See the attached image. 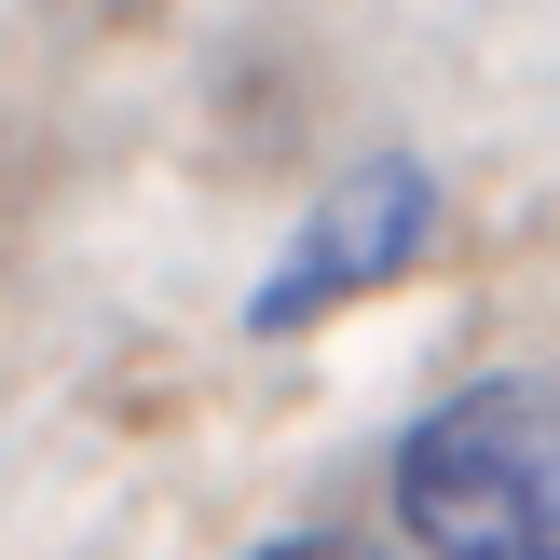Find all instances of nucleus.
<instances>
[{
    "label": "nucleus",
    "mask_w": 560,
    "mask_h": 560,
    "mask_svg": "<svg viewBox=\"0 0 560 560\" xmlns=\"http://www.w3.org/2000/svg\"><path fill=\"white\" fill-rule=\"evenodd\" d=\"M397 520L424 560H560V424L520 383H465L397 438Z\"/></svg>",
    "instance_id": "1"
},
{
    "label": "nucleus",
    "mask_w": 560,
    "mask_h": 560,
    "mask_svg": "<svg viewBox=\"0 0 560 560\" xmlns=\"http://www.w3.org/2000/svg\"><path fill=\"white\" fill-rule=\"evenodd\" d=\"M424 246H438V178H424L410 151H370L355 178L315 191V219L288 233V260L246 288V328H260V342H301L315 315H342V301L397 288Z\"/></svg>",
    "instance_id": "2"
},
{
    "label": "nucleus",
    "mask_w": 560,
    "mask_h": 560,
    "mask_svg": "<svg viewBox=\"0 0 560 560\" xmlns=\"http://www.w3.org/2000/svg\"><path fill=\"white\" fill-rule=\"evenodd\" d=\"M260 560H383V547H355V534H273Z\"/></svg>",
    "instance_id": "3"
}]
</instances>
